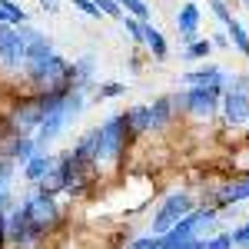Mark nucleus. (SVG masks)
I'll list each match as a JSON object with an SVG mask.
<instances>
[{"mask_svg": "<svg viewBox=\"0 0 249 249\" xmlns=\"http://www.w3.org/2000/svg\"><path fill=\"white\" fill-rule=\"evenodd\" d=\"M23 80L34 87V93H70L73 90V63H67L60 53H53L40 63H27Z\"/></svg>", "mask_w": 249, "mask_h": 249, "instance_id": "obj_1", "label": "nucleus"}, {"mask_svg": "<svg viewBox=\"0 0 249 249\" xmlns=\"http://www.w3.org/2000/svg\"><path fill=\"white\" fill-rule=\"evenodd\" d=\"M223 103V90L219 87H186L183 93L173 96L176 113H193L199 120H210Z\"/></svg>", "mask_w": 249, "mask_h": 249, "instance_id": "obj_2", "label": "nucleus"}, {"mask_svg": "<svg viewBox=\"0 0 249 249\" xmlns=\"http://www.w3.org/2000/svg\"><path fill=\"white\" fill-rule=\"evenodd\" d=\"M43 239H47V232L30 219L27 206H23V203H20V206H10V213H7V246L34 249V246H40Z\"/></svg>", "mask_w": 249, "mask_h": 249, "instance_id": "obj_3", "label": "nucleus"}, {"mask_svg": "<svg viewBox=\"0 0 249 249\" xmlns=\"http://www.w3.org/2000/svg\"><path fill=\"white\" fill-rule=\"evenodd\" d=\"M193 210H196V206H193V196L186 190L170 193V196L160 203V210L153 213V232L156 236H166V232H170L179 219H186Z\"/></svg>", "mask_w": 249, "mask_h": 249, "instance_id": "obj_4", "label": "nucleus"}, {"mask_svg": "<svg viewBox=\"0 0 249 249\" xmlns=\"http://www.w3.org/2000/svg\"><path fill=\"white\" fill-rule=\"evenodd\" d=\"M103 160L100 163H120L126 156V146H130V130H126V116L123 113H113L107 116L103 123Z\"/></svg>", "mask_w": 249, "mask_h": 249, "instance_id": "obj_5", "label": "nucleus"}, {"mask_svg": "<svg viewBox=\"0 0 249 249\" xmlns=\"http://www.w3.org/2000/svg\"><path fill=\"white\" fill-rule=\"evenodd\" d=\"M23 206H27L30 219H34L43 232H53L60 226V206H57V199H53V193L34 190L27 199H23Z\"/></svg>", "mask_w": 249, "mask_h": 249, "instance_id": "obj_6", "label": "nucleus"}, {"mask_svg": "<svg viewBox=\"0 0 249 249\" xmlns=\"http://www.w3.org/2000/svg\"><path fill=\"white\" fill-rule=\"evenodd\" d=\"M223 116H226V123L230 126H243L249 123V93H243L239 87H232L226 83V90H223Z\"/></svg>", "mask_w": 249, "mask_h": 249, "instance_id": "obj_7", "label": "nucleus"}, {"mask_svg": "<svg viewBox=\"0 0 249 249\" xmlns=\"http://www.w3.org/2000/svg\"><path fill=\"white\" fill-rule=\"evenodd\" d=\"M183 83L186 87H219V90H226V70H219V67H213V63H203L199 70H190V73H183Z\"/></svg>", "mask_w": 249, "mask_h": 249, "instance_id": "obj_8", "label": "nucleus"}, {"mask_svg": "<svg viewBox=\"0 0 249 249\" xmlns=\"http://www.w3.org/2000/svg\"><path fill=\"white\" fill-rule=\"evenodd\" d=\"M73 90H80V93L96 90V57L93 53H83L80 60H73Z\"/></svg>", "mask_w": 249, "mask_h": 249, "instance_id": "obj_9", "label": "nucleus"}, {"mask_svg": "<svg viewBox=\"0 0 249 249\" xmlns=\"http://www.w3.org/2000/svg\"><path fill=\"white\" fill-rule=\"evenodd\" d=\"M37 140L34 136H14L10 143H7V150H3V160H10V163H17V166H27L34 156H37Z\"/></svg>", "mask_w": 249, "mask_h": 249, "instance_id": "obj_10", "label": "nucleus"}, {"mask_svg": "<svg viewBox=\"0 0 249 249\" xmlns=\"http://www.w3.org/2000/svg\"><path fill=\"white\" fill-rule=\"evenodd\" d=\"M123 116H126V130H130V136H133V140H140V136H146L150 130H153V113H150V103H136V107H130Z\"/></svg>", "mask_w": 249, "mask_h": 249, "instance_id": "obj_11", "label": "nucleus"}, {"mask_svg": "<svg viewBox=\"0 0 249 249\" xmlns=\"http://www.w3.org/2000/svg\"><path fill=\"white\" fill-rule=\"evenodd\" d=\"M196 27H199V7L196 3H183L179 7V14H176V34H179V40L190 47L196 37Z\"/></svg>", "mask_w": 249, "mask_h": 249, "instance_id": "obj_12", "label": "nucleus"}, {"mask_svg": "<svg viewBox=\"0 0 249 249\" xmlns=\"http://www.w3.org/2000/svg\"><path fill=\"white\" fill-rule=\"evenodd\" d=\"M53 163H57V156H50V153H37L27 166H23V179L27 183H34V186H40L43 183V176L53 170Z\"/></svg>", "mask_w": 249, "mask_h": 249, "instance_id": "obj_13", "label": "nucleus"}, {"mask_svg": "<svg viewBox=\"0 0 249 249\" xmlns=\"http://www.w3.org/2000/svg\"><path fill=\"white\" fill-rule=\"evenodd\" d=\"M216 199H219V206H230V203H243V199H249V176L232 179V183H223V186L216 190Z\"/></svg>", "mask_w": 249, "mask_h": 249, "instance_id": "obj_14", "label": "nucleus"}, {"mask_svg": "<svg viewBox=\"0 0 249 249\" xmlns=\"http://www.w3.org/2000/svg\"><path fill=\"white\" fill-rule=\"evenodd\" d=\"M143 47L153 53V60H166V57H170V43H166V37L156 30L150 20L143 23Z\"/></svg>", "mask_w": 249, "mask_h": 249, "instance_id": "obj_15", "label": "nucleus"}, {"mask_svg": "<svg viewBox=\"0 0 249 249\" xmlns=\"http://www.w3.org/2000/svg\"><path fill=\"white\" fill-rule=\"evenodd\" d=\"M150 113H153V130H166L176 116V107H173V96H156L150 103Z\"/></svg>", "mask_w": 249, "mask_h": 249, "instance_id": "obj_16", "label": "nucleus"}, {"mask_svg": "<svg viewBox=\"0 0 249 249\" xmlns=\"http://www.w3.org/2000/svg\"><path fill=\"white\" fill-rule=\"evenodd\" d=\"M226 34H230V43H232V50L236 53H243V57H249V34H246V27L239 23V20L232 17L230 27H223Z\"/></svg>", "mask_w": 249, "mask_h": 249, "instance_id": "obj_17", "label": "nucleus"}, {"mask_svg": "<svg viewBox=\"0 0 249 249\" xmlns=\"http://www.w3.org/2000/svg\"><path fill=\"white\" fill-rule=\"evenodd\" d=\"M210 50H213V40L210 37H199V40H193L190 47L183 50V60H206V57H210Z\"/></svg>", "mask_w": 249, "mask_h": 249, "instance_id": "obj_18", "label": "nucleus"}, {"mask_svg": "<svg viewBox=\"0 0 249 249\" xmlns=\"http://www.w3.org/2000/svg\"><path fill=\"white\" fill-rule=\"evenodd\" d=\"M120 7H123V14H130L136 20H150V7L143 3V0H116Z\"/></svg>", "mask_w": 249, "mask_h": 249, "instance_id": "obj_19", "label": "nucleus"}, {"mask_svg": "<svg viewBox=\"0 0 249 249\" xmlns=\"http://www.w3.org/2000/svg\"><path fill=\"white\" fill-rule=\"evenodd\" d=\"M120 23H123V30L133 37L136 47H143V23H146V20H136V17H130V14H126V17L120 20Z\"/></svg>", "mask_w": 249, "mask_h": 249, "instance_id": "obj_20", "label": "nucleus"}, {"mask_svg": "<svg viewBox=\"0 0 249 249\" xmlns=\"http://www.w3.org/2000/svg\"><path fill=\"white\" fill-rule=\"evenodd\" d=\"M126 249H163V236H156V232H150V236H136V239L126 243Z\"/></svg>", "mask_w": 249, "mask_h": 249, "instance_id": "obj_21", "label": "nucleus"}, {"mask_svg": "<svg viewBox=\"0 0 249 249\" xmlns=\"http://www.w3.org/2000/svg\"><path fill=\"white\" fill-rule=\"evenodd\" d=\"M203 249H236L232 232H216V236H210V239H203Z\"/></svg>", "mask_w": 249, "mask_h": 249, "instance_id": "obj_22", "label": "nucleus"}, {"mask_svg": "<svg viewBox=\"0 0 249 249\" xmlns=\"http://www.w3.org/2000/svg\"><path fill=\"white\" fill-rule=\"evenodd\" d=\"M126 93V83H96V96L100 100H116Z\"/></svg>", "mask_w": 249, "mask_h": 249, "instance_id": "obj_23", "label": "nucleus"}, {"mask_svg": "<svg viewBox=\"0 0 249 249\" xmlns=\"http://www.w3.org/2000/svg\"><path fill=\"white\" fill-rule=\"evenodd\" d=\"M0 7L10 14V20H14V27H20V23H30V17H27V10L20 7V3H14V0H0Z\"/></svg>", "mask_w": 249, "mask_h": 249, "instance_id": "obj_24", "label": "nucleus"}, {"mask_svg": "<svg viewBox=\"0 0 249 249\" xmlns=\"http://www.w3.org/2000/svg\"><path fill=\"white\" fill-rule=\"evenodd\" d=\"M93 3L100 7V14H103V17H113V20H123V17H126V14H123V7H120L116 0H93Z\"/></svg>", "mask_w": 249, "mask_h": 249, "instance_id": "obj_25", "label": "nucleus"}, {"mask_svg": "<svg viewBox=\"0 0 249 249\" xmlns=\"http://www.w3.org/2000/svg\"><path fill=\"white\" fill-rule=\"evenodd\" d=\"M210 10L216 14V20H219L223 27L232 23V14H230V7H226V0H210Z\"/></svg>", "mask_w": 249, "mask_h": 249, "instance_id": "obj_26", "label": "nucleus"}, {"mask_svg": "<svg viewBox=\"0 0 249 249\" xmlns=\"http://www.w3.org/2000/svg\"><path fill=\"white\" fill-rule=\"evenodd\" d=\"M73 7H77L80 14H87L90 20H103V14H100V7H96L93 0H73Z\"/></svg>", "mask_w": 249, "mask_h": 249, "instance_id": "obj_27", "label": "nucleus"}, {"mask_svg": "<svg viewBox=\"0 0 249 249\" xmlns=\"http://www.w3.org/2000/svg\"><path fill=\"white\" fill-rule=\"evenodd\" d=\"M232 243H236V249H249V223L232 230Z\"/></svg>", "mask_w": 249, "mask_h": 249, "instance_id": "obj_28", "label": "nucleus"}, {"mask_svg": "<svg viewBox=\"0 0 249 249\" xmlns=\"http://www.w3.org/2000/svg\"><path fill=\"white\" fill-rule=\"evenodd\" d=\"M213 47H219V50H230L232 43H230V34H226V30H223V34H213Z\"/></svg>", "mask_w": 249, "mask_h": 249, "instance_id": "obj_29", "label": "nucleus"}, {"mask_svg": "<svg viewBox=\"0 0 249 249\" xmlns=\"http://www.w3.org/2000/svg\"><path fill=\"white\" fill-rule=\"evenodd\" d=\"M230 83H232V87H239L243 93H249V73H243V77H232Z\"/></svg>", "mask_w": 249, "mask_h": 249, "instance_id": "obj_30", "label": "nucleus"}, {"mask_svg": "<svg viewBox=\"0 0 249 249\" xmlns=\"http://www.w3.org/2000/svg\"><path fill=\"white\" fill-rule=\"evenodd\" d=\"M40 7H43V10H47V14H57L60 0H40Z\"/></svg>", "mask_w": 249, "mask_h": 249, "instance_id": "obj_31", "label": "nucleus"}, {"mask_svg": "<svg viewBox=\"0 0 249 249\" xmlns=\"http://www.w3.org/2000/svg\"><path fill=\"white\" fill-rule=\"evenodd\" d=\"M0 23H10V27H14V20H10V14H7L3 7H0Z\"/></svg>", "mask_w": 249, "mask_h": 249, "instance_id": "obj_32", "label": "nucleus"}, {"mask_svg": "<svg viewBox=\"0 0 249 249\" xmlns=\"http://www.w3.org/2000/svg\"><path fill=\"white\" fill-rule=\"evenodd\" d=\"M243 3H246V7H249V0H243Z\"/></svg>", "mask_w": 249, "mask_h": 249, "instance_id": "obj_33", "label": "nucleus"}]
</instances>
